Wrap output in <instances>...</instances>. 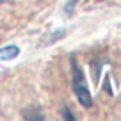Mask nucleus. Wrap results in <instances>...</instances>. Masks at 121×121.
<instances>
[{
    "label": "nucleus",
    "mask_w": 121,
    "mask_h": 121,
    "mask_svg": "<svg viewBox=\"0 0 121 121\" xmlns=\"http://www.w3.org/2000/svg\"><path fill=\"white\" fill-rule=\"evenodd\" d=\"M71 86H73V93L77 95L80 105L89 109L93 105V100H91L89 95V89H87V84H86V77H84L80 66L77 64L75 60H71Z\"/></svg>",
    "instance_id": "f257e3e1"
},
{
    "label": "nucleus",
    "mask_w": 121,
    "mask_h": 121,
    "mask_svg": "<svg viewBox=\"0 0 121 121\" xmlns=\"http://www.w3.org/2000/svg\"><path fill=\"white\" fill-rule=\"evenodd\" d=\"M18 53H20V48H18V46L9 45V46L0 48V59H2V60H11V59H14Z\"/></svg>",
    "instance_id": "f03ea898"
},
{
    "label": "nucleus",
    "mask_w": 121,
    "mask_h": 121,
    "mask_svg": "<svg viewBox=\"0 0 121 121\" xmlns=\"http://www.w3.org/2000/svg\"><path fill=\"white\" fill-rule=\"evenodd\" d=\"M75 2H77V0H71V2H69V5H73V4H75Z\"/></svg>",
    "instance_id": "7ed1b4c3"
},
{
    "label": "nucleus",
    "mask_w": 121,
    "mask_h": 121,
    "mask_svg": "<svg viewBox=\"0 0 121 121\" xmlns=\"http://www.w3.org/2000/svg\"><path fill=\"white\" fill-rule=\"evenodd\" d=\"M0 2H5V0H0Z\"/></svg>",
    "instance_id": "20e7f679"
}]
</instances>
